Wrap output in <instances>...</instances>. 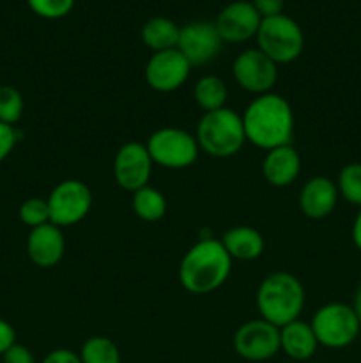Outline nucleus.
<instances>
[{
    "mask_svg": "<svg viewBox=\"0 0 361 363\" xmlns=\"http://www.w3.org/2000/svg\"><path fill=\"white\" fill-rule=\"evenodd\" d=\"M241 117L246 142L255 147L269 151L292 144L296 117L292 105L283 96L275 92L255 96Z\"/></svg>",
    "mask_w": 361,
    "mask_h": 363,
    "instance_id": "1",
    "label": "nucleus"
},
{
    "mask_svg": "<svg viewBox=\"0 0 361 363\" xmlns=\"http://www.w3.org/2000/svg\"><path fill=\"white\" fill-rule=\"evenodd\" d=\"M232 257L216 238H200L179 262V282L188 293L204 296L214 293L229 280Z\"/></svg>",
    "mask_w": 361,
    "mask_h": 363,
    "instance_id": "2",
    "label": "nucleus"
},
{
    "mask_svg": "<svg viewBox=\"0 0 361 363\" xmlns=\"http://www.w3.org/2000/svg\"><path fill=\"white\" fill-rule=\"evenodd\" d=\"M304 300L303 284L289 272H273L264 277L255 296L258 318L278 328L301 318Z\"/></svg>",
    "mask_w": 361,
    "mask_h": 363,
    "instance_id": "3",
    "label": "nucleus"
},
{
    "mask_svg": "<svg viewBox=\"0 0 361 363\" xmlns=\"http://www.w3.org/2000/svg\"><path fill=\"white\" fill-rule=\"evenodd\" d=\"M195 138L205 155L212 158H232L246 142L243 117L229 106L205 112L198 121Z\"/></svg>",
    "mask_w": 361,
    "mask_h": 363,
    "instance_id": "4",
    "label": "nucleus"
},
{
    "mask_svg": "<svg viewBox=\"0 0 361 363\" xmlns=\"http://www.w3.org/2000/svg\"><path fill=\"white\" fill-rule=\"evenodd\" d=\"M257 48L273 62L290 64L299 59L304 48V34L296 20L287 14L262 18L257 35Z\"/></svg>",
    "mask_w": 361,
    "mask_h": 363,
    "instance_id": "5",
    "label": "nucleus"
},
{
    "mask_svg": "<svg viewBox=\"0 0 361 363\" xmlns=\"http://www.w3.org/2000/svg\"><path fill=\"white\" fill-rule=\"evenodd\" d=\"M311 330L317 337L319 346L328 350H343L357 339L361 323L353 305L333 301L315 311L310 321Z\"/></svg>",
    "mask_w": 361,
    "mask_h": 363,
    "instance_id": "6",
    "label": "nucleus"
},
{
    "mask_svg": "<svg viewBox=\"0 0 361 363\" xmlns=\"http://www.w3.org/2000/svg\"><path fill=\"white\" fill-rule=\"evenodd\" d=\"M152 163L170 170L188 169L198 158L200 147L195 135L176 126H165L152 131L145 142Z\"/></svg>",
    "mask_w": 361,
    "mask_h": 363,
    "instance_id": "7",
    "label": "nucleus"
},
{
    "mask_svg": "<svg viewBox=\"0 0 361 363\" xmlns=\"http://www.w3.org/2000/svg\"><path fill=\"white\" fill-rule=\"evenodd\" d=\"M46 201L50 209V223L64 229L85 220V216L91 213L94 197L84 181L64 179L50 191Z\"/></svg>",
    "mask_w": 361,
    "mask_h": 363,
    "instance_id": "8",
    "label": "nucleus"
},
{
    "mask_svg": "<svg viewBox=\"0 0 361 363\" xmlns=\"http://www.w3.org/2000/svg\"><path fill=\"white\" fill-rule=\"evenodd\" d=\"M232 346L243 360L268 362L280 353V328L262 318L251 319L236 330Z\"/></svg>",
    "mask_w": 361,
    "mask_h": 363,
    "instance_id": "9",
    "label": "nucleus"
},
{
    "mask_svg": "<svg viewBox=\"0 0 361 363\" xmlns=\"http://www.w3.org/2000/svg\"><path fill=\"white\" fill-rule=\"evenodd\" d=\"M232 77L243 91L255 96L268 94L278 82V64L258 48L244 50L234 59Z\"/></svg>",
    "mask_w": 361,
    "mask_h": 363,
    "instance_id": "10",
    "label": "nucleus"
},
{
    "mask_svg": "<svg viewBox=\"0 0 361 363\" xmlns=\"http://www.w3.org/2000/svg\"><path fill=\"white\" fill-rule=\"evenodd\" d=\"M152 163L145 144L140 142H126L120 145L113 158V179L122 190L133 191L147 186L152 176Z\"/></svg>",
    "mask_w": 361,
    "mask_h": 363,
    "instance_id": "11",
    "label": "nucleus"
},
{
    "mask_svg": "<svg viewBox=\"0 0 361 363\" xmlns=\"http://www.w3.org/2000/svg\"><path fill=\"white\" fill-rule=\"evenodd\" d=\"M191 64L177 48L152 53L145 64V84L156 92L168 94L177 91L188 82Z\"/></svg>",
    "mask_w": 361,
    "mask_h": 363,
    "instance_id": "12",
    "label": "nucleus"
},
{
    "mask_svg": "<svg viewBox=\"0 0 361 363\" xmlns=\"http://www.w3.org/2000/svg\"><path fill=\"white\" fill-rule=\"evenodd\" d=\"M222 46L223 41L216 30L214 23L193 21V23L180 27L177 50L186 57L191 67L205 66V64L212 62L218 57Z\"/></svg>",
    "mask_w": 361,
    "mask_h": 363,
    "instance_id": "13",
    "label": "nucleus"
},
{
    "mask_svg": "<svg viewBox=\"0 0 361 363\" xmlns=\"http://www.w3.org/2000/svg\"><path fill=\"white\" fill-rule=\"evenodd\" d=\"M260 14L248 0H236L223 7L214 20V27L218 30L223 43H246L255 38L260 27Z\"/></svg>",
    "mask_w": 361,
    "mask_h": 363,
    "instance_id": "14",
    "label": "nucleus"
},
{
    "mask_svg": "<svg viewBox=\"0 0 361 363\" xmlns=\"http://www.w3.org/2000/svg\"><path fill=\"white\" fill-rule=\"evenodd\" d=\"M27 255L38 268L48 269L59 264L66 254V238L60 227L45 223L30 229L27 236Z\"/></svg>",
    "mask_w": 361,
    "mask_h": 363,
    "instance_id": "15",
    "label": "nucleus"
},
{
    "mask_svg": "<svg viewBox=\"0 0 361 363\" xmlns=\"http://www.w3.org/2000/svg\"><path fill=\"white\" fill-rule=\"evenodd\" d=\"M338 199L340 195L335 181L326 176H315L301 186L297 204L299 211L306 218L322 220L335 211Z\"/></svg>",
    "mask_w": 361,
    "mask_h": 363,
    "instance_id": "16",
    "label": "nucleus"
},
{
    "mask_svg": "<svg viewBox=\"0 0 361 363\" xmlns=\"http://www.w3.org/2000/svg\"><path fill=\"white\" fill-rule=\"evenodd\" d=\"M301 156L292 144L265 151L262 160V176L271 186L287 188L299 177Z\"/></svg>",
    "mask_w": 361,
    "mask_h": 363,
    "instance_id": "17",
    "label": "nucleus"
},
{
    "mask_svg": "<svg viewBox=\"0 0 361 363\" xmlns=\"http://www.w3.org/2000/svg\"><path fill=\"white\" fill-rule=\"evenodd\" d=\"M317 347L319 342L314 330H311V325L301 318L280 328V351L290 360H310Z\"/></svg>",
    "mask_w": 361,
    "mask_h": 363,
    "instance_id": "18",
    "label": "nucleus"
},
{
    "mask_svg": "<svg viewBox=\"0 0 361 363\" xmlns=\"http://www.w3.org/2000/svg\"><path fill=\"white\" fill-rule=\"evenodd\" d=\"M232 261H255L264 254L265 240L250 225H234L219 240Z\"/></svg>",
    "mask_w": 361,
    "mask_h": 363,
    "instance_id": "19",
    "label": "nucleus"
},
{
    "mask_svg": "<svg viewBox=\"0 0 361 363\" xmlns=\"http://www.w3.org/2000/svg\"><path fill=\"white\" fill-rule=\"evenodd\" d=\"M180 27L165 16H154L142 27V41L152 53L177 48Z\"/></svg>",
    "mask_w": 361,
    "mask_h": 363,
    "instance_id": "20",
    "label": "nucleus"
},
{
    "mask_svg": "<svg viewBox=\"0 0 361 363\" xmlns=\"http://www.w3.org/2000/svg\"><path fill=\"white\" fill-rule=\"evenodd\" d=\"M193 98L198 108L205 112H214L225 106L229 98V89L227 84L216 74H204L195 82Z\"/></svg>",
    "mask_w": 361,
    "mask_h": 363,
    "instance_id": "21",
    "label": "nucleus"
},
{
    "mask_svg": "<svg viewBox=\"0 0 361 363\" xmlns=\"http://www.w3.org/2000/svg\"><path fill=\"white\" fill-rule=\"evenodd\" d=\"M166 208L165 195L151 184L131 194V209L144 222H159L166 215Z\"/></svg>",
    "mask_w": 361,
    "mask_h": 363,
    "instance_id": "22",
    "label": "nucleus"
},
{
    "mask_svg": "<svg viewBox=\"0 0 361 363\" xmlns=\"http://www.w3.org/2000/svg\"><path fill=\"white\" fill-rule=\"evenodd\" d=\"M81 363H120V351L112 339L103 335L88 337L80 347Z\"/></svg>",
    "mask_w": 361,
    "mask_h": 363,
    "instance_id": "23",
    "label": "nucleus"
},
{
    "mask_svg": "<svg viewBox=\"0 0 361 363\" xmlns=\"http://www.w3.org/2000/svg\"><path fill=\"white\" fill-rule=\"evenodd\" d=\"M335 183L343 201L361 208V163L353 162L343 165Z\"/></svg>",
    "mask_w": 361,
    "mask_h": 363,
    "instance_id": "24",
    "label": "nucleus"
},
{
    "mask_svg": "<svg viewBox=\"0 0 361 363\" xmlns=\"http://www.w3.org/2000/svg\"><path fill=\"white\" fill-rule=\"evenodd\" d=\"M23 108L21 92L13 85H0V123L14 126L23 116Z\"/></svg>",
    "mask_w": 361,
    "mask_h": 363,
    "instance_id": "25",
    "label": "nucleus"
},
{
    "mask_svg": "<svg viewBox=\"0 0 361 363\" xmlns=\"http://www.w3.org/2000/svg\"><path fill=\"white\" fill-rule=\"evenodd\" d=\"M18 216H20L21 223L30 227V229H35V227L50 223L48 201L39 197L27 199V201L21 202L20 209H18Z\"/></svg>",
    "mask_w": 361,
    "mask_h": 363,
    "instance_id": "26",
    "label": "nucleus"
},
{
    "mask_svg": "<svg viewBox=\"0 0 361 363\" xmlns=\"http://www.w3.org/2000/svg\"><path fill=\"white\" fill-rule=\"evenodd\" d=\"M34 14L45 20H60L73 11L74 0H27Z\"/></svg>",
    "mask_w": 361,
    "mask_h": 363,
    "instance_id": "27",
    "label": "nucleus"
},
{
    "mask_svg": "<svg viewBox=\"0 0 361 363\" xmlns=\"http://www.w3.org/2000/svg\"><path fill=\"white\" fill-rule=\"evenodd\" d=\"M18 142V131L14 126L0 123V163L13 152Z\"/></svg>",
    "mask_w": 361,
    "mask_h": 363,
    "instance_id": "28",
    "label": "nucleus"
},
{
    "mask_svg": "<svg viewBox=\"0 0 361 363\" xmlns=\"http://www.w3.org/2000/svg\"><path fill=\"white\" fill-rule=\"evenodd\" d=\"M2 363H38L32 351L21 344H13L6 353L2 354Z\"/></svg>",
    "mask_w": 361,
    "mask_h": 363,
    "instance_id": "29",
    "label": "nucleus"
},
{
    "mask_svg": "<svg viewBox=\"0 0 361 363\" xmlns=\"http://www.w3.org/2000/svg\"><path fill=\"white\" fill-rule=\"evenodd\" d=\"M251 4L257 9V13L260 14V18H271L283 13L285 0H251Z\"/></svg>",
    "mask_w": 361,
    "mask_h": 363,
    "instance_id": "30",
    "label": "nucleus"
},
{
    "mask_svg": "<svg viewBox=\"0 0 361 363\" xmlns=\"http://www.w3.org/2000/svg\"><path fill=\"white\" fill-rule=\"evenodd\" d=\"M41 363H81L80 354L74 353V351L66 350V347H59V350H53L42 358Z\"/></svg>",
    "mask_w": 361,
    "mask_h": 363,
    "instance_id": "31",
    "label": "nucleus"
},
{
    "mask_svg": "<svg viewBox=\"0 0 361 363\" xmlns=\"http://www.w3.org/2000/svg\"><path fill=\"white\" fill-rule=\"evenodd\" d=\"M13 344H16V332H14L13 325H11L9 321L0 318V357H2Z\"/></svg>",
    "mask_w": 361,
    "mask_h": 363,
    "instance_id": "32",
    "label": "nucleus"
},
{
    "mask_svg": "<svg viewBox=\"0 0 361 363\" xmlns=\"http://www.w3.org/2000/svg\"><path fill=\"white\" fill-rule=\"evenodd\" d=\"M350 238H353L354 247L361 252V208L357 211V215L354 216L353 227H350Z\"/></svg>",
    "mask_w": 361,
    "mask_h": 363,
    "instance_id": "33",
    "label": "nucleus"
},
{
    "mask_svg": "<svg viewBox=\"0 0 361 363\" xmlns=\"http://www.w3.org/2000/svg\"><path fill=\"white\" fill-rule=\"evenodd\" d=\"M353 308H354V312H356L357 319H360V323H361V282L357 284L356 291H354V298H353Z\"/></svg>",
    "mask_w": 361,
    "mask_h": 363,
    "instance_id": "34",
    "label": "nucleus"
},
{
    "mask_svg": "<svg viewBox=\"0 0 361 363\" xmlns=\"http://www.w3.org/2000/svg\"><path fill=\"white\" fill-rule=\"evenodd\" d=\"M360 363H361V362H360Z\"/></svg>",
    "mask_w": 361,
    "mask_h": 363,
    "instance_id": "35",
    "label": "nucleus"
}]
</instances>
